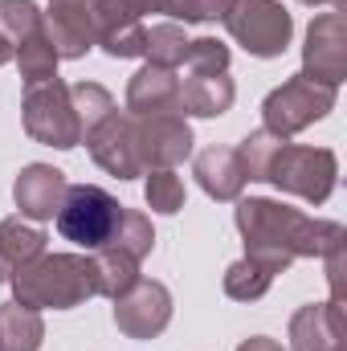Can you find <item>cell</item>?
Returning a JSON list of instances; mask_svg holds the SVG:
<instances>
[{
  "mask_svg": "<svg viewBox=\"0 0 347 351\" xmlns=\"http://www.w3.org/2000/svg\"><path fill=\"white\" fill-rule=\"evenodd\" d=\"M41 254H45V233L33 221H25L21 213L0 221V258L12 265V269L33 262V258H41Z\"/></svg>",
  "mask_w": 347,
  "mask_h": 351,
  "instance_id": "obj_20",
  "label": "cell"
},
{
  "mask_svg": "<svg viewBox=\"0 0 347 351\" xmlns=\"http://www.w3.org/2000/svg\"><path fill=\"white\" fill-rule=\"evenodd\" d=\"M335 180H339V160L331 147H302V143H282L265 184H274L278 192L286 196H298L307 204H327V196L335 192Z\"/></svg>",
  "mask_w": 347,
  "mask_h": 351,
  "instance_id": "obj_3",
  "label": "cell"
},
{
  "mask_svg": "<svg viewBox=\"0 0 347 351\" xmlns=\"http://www.w3.org/2000/svg\"><path fill=\"white\" fill-rule=\"evenodd\" d=\"M147 184H143V196H147V208L160 213V217H172L184 208V180L176 176V168H152Z\"/></svg>",
  "mask_w": 347,
  "mask_h": 351,
  "instance_id": "obj_28",
  "label": "cell"
},
{
  "mask_svg": "<svg viewBox=\"0 0 347 351\" xmlns=\"http://www.w3.org/2000/svg\"><path fill=\"white\" fill-rule=\"evenodd\" d=\"M233 221H237V233L246 237V258L265 265L274 278L286 274L294 258H327L331 250L347 245V229L339 221L307 217L270 196L237 200Z\"/></svg>",
  "mask_w": 347,
  "mask_h": 351,
  "instance_id": "obj_1",
  "label": "cell"
},
{
  "mask_svg": "<svg viewBox=\"0 0 347 351\" xmlns=\"http://www.w3.org/2000/svg\"><path fill=\"white\" fill-rule=\"evenodd\" d=\"M335 351H347V348H335Z\"/></svg>",
  "mask_w": 347,
  "mask_h": 351,
  "instance_id": "obj_38",
  "label": "cell"
},
{
  "mask_svg": "<svg viewBox=\"0 0 347 351\" xmlns=\"http://www.w3.org/2000/svg\"><path fill=\"white\" fill-rule=\"evenodd\" d=\"M184 66H188V74H229V45L217 37H196V41H188Z\"/></svg>",
  "mask_w": 347,
  "mask_h": 351,
  "instance_id": "obj_30",
  "label": "cell"
},
{
  "mask_svg": "<svg viewBox=\"0 0 347 351\" xmlns=\"http://www.w3.org/2000/svg\"><path fill=\"white\" fill-rule=\"evenodd\" d=\"M41 29L58 49V58H70V62L86 58L98 41L94 0H49V8L41 12Z\"/></svg>",
  "mask_w": 347,
  "mask_h": 351,
  "instance_id": "obj_11",
  "label": "cell"
},
{
  "mask_svg": "<svg viewBox=\"0 0 347 351\" xmlns=\"http://www.w3.org/2000/svg\"><path fill=\"white\" fill-rule=\"evenodd\" d=\"M12 302L33 311H74L94 298L90 254H41L12 269Z\"/></svg>",
  "mask_w": 347,
  "mask_h": 351,
  "instance_id": "obj_2",
  "label": "cell"
},
{
  "mask_svg": "<svg viewBox=\"0 0 347 351\" xmlns=\"http://www.w3.org/2000/svg\"><path fill=\"white\" fill-rule=\"evenodd\" d=\"M66 172L49 168V164H29L21 168L12 180V200L21 208L25 221H53V213L62 208V196H66Z\"/></svg>",
  "mask_w": 347,
  "mask_h": 351,
  "instance_id": "obj_14",
  "label": "cell"
},
{
  "mask_svg": "<svg viewBox=\"0 0 347 351\" xmlns=\"http://www.w3.org/2000/svg\"><path fill=\"white\" fill-rule=\"evenodd\" d=\"M286 139L282 135H274V131H250L246 139H241V147H233L237 152V160H241V168H246V180H265L270 172V164H274V156H278V147H282Z\"/></svg>",
  "mask_w": 347,
  "mask_h": 351,
  "instance_id": "obj_27",
  "label": "cell"
},
{
  "mask_svg": "<svg viewBox=\"0 0 347 351\" xmlns=\"http://www.w3.org/2000/svg\"><path fill=\"white\" fill-rule=\"evenodd\" d=\"M90 265H94V294H102V298H119V294H127L143 274H139V262L131 258V254H123V250H94L90 254Z\"/></svg>",
  "mask_w": 347,
  "mask_h": 351,
  "instance_id": "obj_19",
  "label": "cell"
},
{
  "mask_svg": "<svg viewBox=\"0 0 347 351\" xmlns=\"http://www.w3.org/2000/svg\"><path fill=\"white\" fill-rule=\"evenodd\" d=\"M335 98H339L335 86H323V82H311V78L294 74L278 90L265 94V102H261V127L274 131V135H282V139H290V135L315 127L319 119H327L335 110Z\"/></svg>",
  "mask_w": 347,
  "mask_h": 351,
  "instance_id": "obj_5",
  "label": "cell"
},
{
  "mask_svg": "<svg viewBox=\"0 0 347 351\" xmlns=\"http://www.w3.org/2000/svg\"><path fill=\"white\" fill-rule=\"evenodd\" d=\"M237 351H286V348L278 339H270V335H254V339H246Z\"/></svg>",
  "mask_w": 347,
  "mask_h": 351,
  "instance_id": "obj_34",
  "label": "cell"
},
{
  "mask_svg": "<svg viewBox=\"0 0 347 351\" xmlns=\"http://www.w3.org/2000/svg\"><path fill=\"white\" fill-rule=\"evenodd\" d=\"M12 62H16V70H21L25 86H37V82L58 78V62H62V58H58V49L49 45L45 29H41V33H33L29 41H21V45H16Z\"/></svg>",
  "mask_w": 347,
  "mask_h": 351,
  "instance_id": "obj_21",
  "label": "cell"
},
{
  "mask_svg": "<svg viewBox=\"0 0 347 351\" xmlns=\"http://www.w3.org/2000/svg\"><path fill=\"white\" fill-rule=\"evenodd\" d=\"M70 106H74V119H78V131H82V139H86L90 131L110 114V110H119L115 106V98H110V90L98 86V82H78V86H70Z\"/></svg>",
  "mask_w": 347,
  "mask_h": 351,
  "instance_id": "obj_25",
  "label": "cell"
},
{
  "mask_svg": "<svg viewBox=\"0 0 347 351\" xmlns=\"http://www.w3.org/2000/svg\"><path fill=\"white\" fill-rule=\"evenodd\" d=\"M184 53H188V37L176 21H160L152 29H143V58L147 66H164V70H176L184 66Z\"/></svg>",
  "mask_w": 347,
  "mask_h": 351,
  "instance_id": "obj_23",
  "label": "cell"
},
{
  "mask_svg": "<svg viewBox=\"0 0 347 351\" xmlns=\"http://www.w3.org/2000/svg\"><path fill=\"white\" fill-rule=\"evenodd\" d=\"M102 250H123V254H131L135 262H143V258L156 250L152 217L139 213V208H123V217H119V225H115V233H110V241H106Z\"/></svg>",
  "mask_w": 347,
  "mask_h": 351,
  "instance_id": "obj_22",
  "label": "cell"
},
{
  "mask_svg": "<svg viewBox=\"0 0 347 351\" xmlns=\"http://www.w3.org/2000/svg\"><path fill=\"white\" fill-rule=\"evenodd\" d=\"M347 348V315L339 302L298 306L290 319V351H335Z\"/></svg>",
  "mask_w": 347,
  "mask_h": 351,
  "instance_id": "obj_13",
  "label": "cell"
},
{
  "mask_svg": "<svg viewBox=\"0 0 347 351\" xmlns=\"http://www.w3.org/2000/svg\"><path fill=\"white\" fill-rule=\"evenodd\" d=\"M41 343H45L41 311L4 302L0 306V351H41Z\"/></svg>",
  "mask_w": 347,
  "mask_h": 351,
  "instance_id": "obj_18",
  "label": "cell"
},
{
  "mask_svg": "<svg viewBox=\"0 0 347 351\" xmlns=\"http://www.w3.org/2000/svg\"><path fill=\"white\" fill-rule=\"evenodd\" d=\"M21 119H25V135L33 143L58 147V152H70V147L82 143V131H78V119H74V106H70V86L62 78L25 86Z\"/></svg>",
  "mask_w": 347,
  "mask_h": 351,
  "instance_id": "obj_6",
  "label": "cell"
},
{
  "mask_svg": "<svg viewBox=\"0 0 347 351\" xmlns=\"http://www.w3.org/2000/svg\"><path fill=\"white\" fill-rule=\"evenodd\" d=\"M4 62H12V49H8V45L0 41V66H4Z\"/></svg>",
  "mask_w": 347,
  "mask_h": 351,
  "instance_id": "obj_37",
  "label": "cell"
},
{
  "mask_svg": "<svg viewBox=\"0 0 347 351\" xmlns=\"http://www.w3.org/2000/svg\"><path fill=\"white\" fill-rule=\"evenodd\" d=\"M127 114H184L180 110V78L164 66H143L127 82Z\"/></svg>",
  "mask_w": 347,
  "mask_h": 351,
  "instance_id": "obj_15",
  "label": "cell"
},
{
  "mask_svg": "<svg viewBox=\"0 0 347 351\" xmlns=\"http://www.w3.org/2000/svg\"><path fill=\"white\" fill-rule=\"evenodd\" d=\"M225 25L229 37L254 58H282L294 37V21L278 0H237Z\"/></svg>",
  "mask_w": 347,
  "mask_h": 351,
  "instance_id": "obj_7",
  "label": "cell"
},
{
  "mask_svg": "<svg viewBox=\"0 0 347 351\" xmlns=\"http://www.w3.org/2000/svg\"><path fill=\"white\" fill-rule=\"evenodd\" d=\"M8 278H12V265H8L4 258H0V282H8Z\"/></svg>",
  "mask_w": 347,
  "mask_h": 351,
  "instance_id": "obj_36",
  "label": "cell"
},
{
  "mask_svg": "<svg viewBox=\"0 0 347 351\" xmlns=\"http://www.w3.org/2000/svg\"><path fill=\"white\" fill-rule=\"evenodd\" d=\"M172 323V290L156 278H139L127 294L115 298V327L127 339H156Z\"/></svg>",
  "mask_w": 347,
  "mask_h": 351,
  "instance_id": "obj_10",
  "label": "cell"
},
{
  "mask_svg": "<svg viewBox=\"0 0 347 351\" xmlns=\"http://www.w3.org/2000/svg\"><path fill=\"white\" fill-rule=\"evenodd\" d=\"M270 286H274V274L265 265H258L254 258H241V262H233L225 269V294L233 302H254Z\"/></svg>",
  "mask_w": 347,
  "mask_h": 351,
  "instance_id": "obj_26",
  "label": "cell"
},
{
  "mask_svg": "<svg viewBox=\"0 0 347 351\" xmlns=\"http://www.w3.org/2000/svg\"><path fill=\"white\" fill-rule=\"evenodd\" d=\"M237 86L229 74H188L180 82V110L196 119H217L233 106Z\"/></svg>",
  "mask_w": 347,
  "mask_h": 351,
  "instance_id": "obj_17",
  "label": "cell"
},
{
  "mask_svg": "<svg viewBox=\"0 0 347 351\" xmlns=\"http://www.w3.org/2000/svg\"><path fill=\"white\" fill-rule=\"evenodd\" d=\"M298 4H311V8H315V4H331V8H339V12L347 8V0H298Z\"/></svg>",
  "mask_w": 347,
  "mask_h": 351,
  "instance_id": "obj_35",
  "label": "cell"
},
{
  "mask_svg": "<svg viewBox=\"0 0 347 351\" xmlns=\"http://www.w3.org/2000/svg\"><path fill=\"white\" fill-rule=\"evenodd\" d=\"M172 0H94V16H98V33L115 29V25H135L147 12H168Z\"/></svg>",
  "mask_w": 347,
  "mask_h": 351,
  "instance_id": "obj_29",
  "label": "cell"
},
{
  "mask_svg": "<svg viewBox=\"0 0 347 351\" xmlns=\"http://www.w3.org/2000/svg\"><path fill=\"white\" fill-rule=\"evenodd\" d=\"M237 0H172L168 12L184 25H208V21H225L233 12Z\"/></svg>",
  "mask_w": 347,
  "mask_h": 351,
  "instance_id": "obj_32",
  "label": "cell"
},
{
  "mask_svg": "<svg viewBox=\"0 0 347 351\" xmlns=\"http://www.w3.org/2000/svg\"><path fill=\"white\" fill-rule=\"evenodd\" d=\"M143 168H176L192 156V127L184 114H139L135 119Z\"/></svg>",
  "mask_w": 347,
  "mask_h": 351,
  "instance_id": "obj_12",
  "label": "cell"
},
{
  "mask_svg": "<svg viewBox=\"0 0 347 351\" xmlns=\"http://www.w3.org/2000/svg\"><path fill=\"white\" fill-rule=\"evenodd\" d=\"M327 282H331V302H339L344 306V274H347V245H339V250H331L327 258Z\"/></svg>",
  "mask_w": 347,
  "mask_h": 351,
  "instance_id": "obj_33",
  "label": "cell"
},
{
  "mask_svg": "<svg viewBox=\"0 0 347 351\" xmlns=\"http://www.w3.org/2000/svg\"><path fill=\"white\" fill-rule=\"evenodd\" d=\"M143 21L135 25H115V29H102L94 45H102L110 58H143Z\"/></svg>",
  "mask_w": 347,
  "mask_h": 351,
  "instance_id": "obj_31",
  "label": "cell"
},
{
  "mask_svg": "<svg viewBox=\"0 0 347 351\" xmlns=\"http://www.w3.org/2000/svg\"><path fill=\"white\" fill-rule=\"evenodd\" d=\"M33 33H41V8L33 0H0V41L16 53V45Z\"/></svg>",
  "mask_w": 347,
  "mask_h": 351,
  "instance_id": "obj_24",
  "label": "cell"
},
{
  "mask_svg": "<svg viewBox=\"0 0 347 351\" xmlns=\"http://www.w3.org/2000/svg\"><path fill=\"white\" fill-rule=\"evenodd\" d=\"M196 184L213 200H241V188L250 180H246V168L233 147H204L196 156Z\"/></svg>",
  "mask_w": 347,
  "mask_h": 351,
  "instance_id": "obj_16",
  "label": "cell"
},
{
  "mask_svg": "<svg viewBox=\"0 0 347 351\" xmlns=\"http://www.w3.org/2000/svg\"><path fill=\"white\" fill-rule=\"evenodd\" d=\"M82 143L90 147V160L106 176H115V180H135V176L147 172L143 160H139L135 114H127V110H110Z\"/></svg>",
  "mask_w": 347,
  "mask_h": 351,
  "instance_id": "obj_9",
  "label": "cell"
},
{
  "mask_svg": "<svg viewBox=\"0 0 347 351\" xmlns=\"http://www.w3.org/2000/svg\"><path fill=\"white\" fill-rule=\"evenodd\" d=\"M119 217H123V204H119L106 188H98V184H74V188H66L62 208L53 213L58 233H62L66 241L82 245L86 254L102 250V245L110 241Z\"/></svg>",
  "mask_w": 347,
  "mask_h": 351,
  "instance_id": "obj_4",
  "label": "cell"
},
{
  "mask_svg": "<svg viewBox=\"0 0 347 351\" xmlns=\"http://www.w3.org/2000/svg\"><path fill=\"white\" fill-rule=\"evenodd\" d=\"M302 78L323 82V86H344L347 78V12L331 8L319 12L307 29L302 45Z\"/></svg>",
  "mask_w": 347,
  "mask_h": 351,
  "instance_id": "obj_8",
  "label": "cell"
}]
</instances>
